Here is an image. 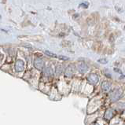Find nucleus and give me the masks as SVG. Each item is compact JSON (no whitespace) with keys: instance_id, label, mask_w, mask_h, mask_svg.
Returning a JSON list of instances; mask_svg holds the SVG:
<instances>
[{"instance_id":"nucleus-1","label":"nucleus","mask_w":125,"mask_h":125,"mask_svg":"<svg viewBox=\"0 0 125 125\" xmlns=\"http://www.w3.org/2000/svg\"><path fill=\"white\" fill-rule=\"evenodd\" d=\"M121 95H122V91L120 88H116L110 94V98L113 102H117L121 97Z\"/></svg>"},{"instance_id":"nucleus-2","label":"nucleus","mask_w":125,"mask_h":125,"mask_svg":"<svg viewBox=\"0 0 125 125\" xmlns=\"http://www.w3.org/2000/svg\"><path fill=\"white\" fill-rule=\"evenodd\" d=\"M34 65L37 69L39 70H42L43 68L44 65H45V63H44V61L41 58H35L34 61Z\"/></svg>"},{"instance_id":"nucleus-3","label":"nucleus","mask_w":125,"mask_h":125,"mask_svg":"<svg viewBox=\"0 0 125 125\" xmlns=\"http://www.w3.org/2000/svg\"><path fill=\"white\" fill-rule=\"evenodd\" d=\"M87 81L90 83L91 84L95 85V84L98 82V76L96 74H95V73H91V74H90L88 76Z\"/></svg>"},{"instance_id":"nucleus-4","label":"nucleus","mask_w":125,"mask_h":125,"mask_svg":"<svg viewBox=\"0 0 125 125\" xmlns=\"http://www.w3.org/2000/svg\"><path fill=\"white\" fill-rule=\"evenodd\" d=\"M24 69V62L22 60L19 59L16 61L15 64V70L17 72H22Z\"/></svg>"},{"instance_id":"nucleus-5","label":"nucleus","mask_w":125,"mask_h":125,"mask_svg":"<svg viewBox=\"0 0 125 125\" xmlns=\"http://www.w3.org/2000/svg\"><path fill=\"white\" fill-rule=\"evenodd\" d=\"M74 72H75V67L74 65L71 64V65H69L68 68H66L65 72H64V75H65V76L67 77H71V76H72Z\"/></svg>"},{"instance_id":"nucleus-6","label":"nucleus","mask_w":125,"mask_h":125,"mask_svg":"<svg viewBox=\"0 0 125 125\" xmlns=\"http://www.w3.org/2000/svg\"><path fill=\"white\" fill-rule=\"evenodd\" d=\"M77 69L80 73H85L88 71V66L85 63H80L77 65Z\"/></svg>"},{"instance_id":"nucleus-7","label":"nucleus","mask_w":125,"mask_h":125,"mask_svg":"<svg viewBox=\"0 0 125 125\" xmlns=\"http://www.w3.org/2000/svg\"><path fill=\"white\" fill-rule=\"evenodd\" d=\"M114 115H115V112H114V110L112 109H109L108 110L106 111V113H105V116H104V118L106 120H111L112 118L114 117Z\"/></svg>"},{"instance_id":"nucleus-8","label":"nucleus","mask_w":125,"mask_h":125,"mask_svg":"<svg viewBox=\"0 0 125 125\" xmlns=\"http://www.w3.org/2000/svg\"><path fill=\"white\" fill-rule=\"evenodd\" d=\"M102 89L104 92H109L111 90V84L109 82H103L102 84Z\"/></svg>"},{"instance_id":"nucleus-9","label":"nucleus","mask_w":125,"mask_h":125,"mask_svg":"<svg viewBox=\"0 0 125 125\" xmlns=\"http://www.w3.org/2000/svg\"><path fill=\"white\" fill-rule=\"evenodd\" d=\"M43 73L46 76H51L53 75V71L50 67H46L43 69Z\"/></svg>"},{"instance_id":"nucleus-10","label":"nucleus","mask_w":125,"mask_h":125,"mask_svg":"<svg viewBox=\"0 0 125 125\" xmlns=\"http://www.w3.org/2000/svg\"><path fill=\"white\" fill-rule=\"evenodd\" d=\"M45 53L47 56H49V57H57V56L55 53H52V52H50V51H48V50H46L45 51Z\"/></svg>"},{"instance_id":"nucleus-11","label":"nucleus","mask_w":125,"mask_h":125,"mask_svg":"<svg viewBox=\"0 0 125 125\" xmlns=\"http://www.w3.org/2000/svg\"><path fill=\"white\" fill-rule=\"evenodd\" d=\"M62 69H63V68H62L61 66H57L56 68V71H55V72H56V75H60L61 73L62 72Z\"/></svg>"},{"instance_id":"nucleus-12","label":"nucleus","mask_w":125,"mask_h":125,"mask_svg":"<svg viewBox=\"0 0 125 125\" xmlns=\"http://www.w3.org/2000/svg\"><path fill=\"white\" fill-rule=\"evenodd\" d=\"M99 62V63H101V64H106L107 62H108V61H107L106 59H105V58H102V59H99L98 61Z\"/></svg>"},{"instance_id":"nucleus-13","label":"nucleus","mask_w":125,"mask_h":125,"mask_svg":"<svg viewBox=\"0 0 125 125\" xmlns=\"http://www.w3.org/2000/svg\"><path fill=\"white\" fill-rule=\"evenodd\" d=\"M59 57H60L61 59H63V60H68V59H69V58H68L67 57H64V56H60Z\"/></svg>"},{"instance_id":"nucleus-14","label":"nucleus","mask_w":125,"mask_h":125,"mask_svg":"<svg viewBox=\"0 0 125 125\" xmlns=\"http://www.w3.org/2000/svg\"><path fill=\"white\" fill-rule=\"evenodd\" d=\"M87 6L88 5H86V4H84V3L80 4V6H84V8H87Z\"/></svg>"}]
</instances>
